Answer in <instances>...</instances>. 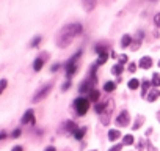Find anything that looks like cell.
I'll return each instance as SVG.
<instances>
[{"instance_id": "cell-34", "label": "cell", "mask_w": 160, "mask_h": 151, "mask_svg": "<svg viewBox=\"0 0 160 151\" xmlns=\"http://www.w3.org/2000/svg\"><path fill=\"white\" fill-rule=\"evenodd\" d=\"M46 151H55V148H53V146H47Z\"/></svg>"}, {"instance_id": "cell-27", "label": "cell", "mask_w": 160, "mask_h": 151, "mask_svg": "<svg viewBox=\"0 0 160 151\" xmlns=\"http://www.w3.org/2000/svg\"><path fill=\"white\" fill-rule=\"evenodd\" d=\"M19 135H21V129H16V131H13V134H11L13 138H16V137H19Z\"/></svg>"}, {"instance_id": "cell-1", "label": "cell", "mask_w": 160, "mask_h": 151, "mask_svg": "<svg viewBox=\"0 0 160 151\" xmlns=\"http://www.w3.org/2000/svg\"><path fill=\"white\" fill-rule=\"evenodd\" d=\"M82 30H83V27H82V24H78V22L64 25V27L60 30L58 36H57V46H58V47H68V46L74 41V38H75L77 35L82 33Z\"/></svg>"}, {"instance_id": "cell-25", "label": "cell", "mask_w": 160, "mask_h": 151, "mask_svg": "<svg viewBox=\"0 0 160 151\" xmlns=\"http://www.w3.org/2000/svg\"><path fill=\"white\" fill-rule=\"evenodd\" d=\"M94 109H96V112H98L99 115H101V113H104V104H96V107H94Z\"/></svg>"}, {"instance_id": "cell-9", "label": "cell", "mask_w": 160, "mask_h": 151, "mask_svg": "<svg viewBox=\"0 0 160 151\" xmlns=\"http://www.w3.org/2000/svg\"><path fill=\"white\" fill-rule=\"evenodd\" d=\"M158 96H160V90H158V88H152V90L149 91V95H148V101H149V102H154Z\"/></svg>"}, {"instance_id": "cell-5", "label": "cell", "mask_w": 160, "mask_h": 151, "mask_svg": "<svg viewBox=\"0 0 160 151\" xmlns=\"http://www.w3.org/2000/svg\"><path fill=\"white\" fill-rule=\"evenodd\" d=\"M129 121H130V117H129V113H127L126 110L121 112V113L118 115V118H116V124H118V126H127Z\"/></svg>"}, {"instance_id": "cell-12", "label": "cell", "mask_w": 160, "mask_h": 151, "mask_svg": "<svg viewBox=\"0 0 160 151\" xmlns=\"http://www.w3.org/2000/svg\"><path fill=\"white\" fill-rule=\"evenodd\" d=\"M99 96H101L99 90H91V91H90V96H88V99L96 102V101H99Z\"/></svg>"}, {"instance_id": "cell-7", "label": "cell", "mask_w": 160, "mask_h": 151, "mask_svg": "<svg viewBox=\"0 0 160 151\" xmlns=\"http://www.w3.org/2000/svg\"><path fill=\"white\" fill-rule=\"evenodd\" d=\"M82 3H83V8L88 13H91L96 8V5H98V0H82Z\"/></svg>"}, {"instance_id": "cell-3", "label": "cell", "mask_w": 160, "mask_h": 151, "mask_svg": "<svg viewBox=\"0 0 160 151\" xmlns=\"http://www.w3.org/2000/svg\"><path fill=\"white\" fill-rule=\"evenodd\" d=\"M50 90H52V84H47V85L41 87V88L35 93V96H33V102H39V101H42V99L50 93Z\"/></svg>"}, {"instance_id": "cell-10", "label": "cell", "mask_w": 160, "mask_h": 151, "mask_svg": "<svg viewBox=\"0 0 160 151\" xmlns=\"http://www.w3.org/2000/svg\"><path fill=\"white\" fill-rule=\"evenodd\" d=\"M119 137H121L119 131H116V129H110V131H108V138H110V142H115V140H118Z\"/></svg>"}, {"instance_id": "cell-21", "label": "cell", "mask_w": 160, "mask_h": 151, "mask_svg": "<svg viewBox=\"0 0 160 151\" xmlns=\"http://www.w3.org/2000/svg\"><path fill=\"white\" fill-rule=\"evenodd\" d=\"M149 85H152V84H149L148 81H144V82H143V90H141V96H146V93H148V88H149Z\"/></svg>"}, {"instance_id": "cell-15", "label": "cell", "mask_w": 160, "mask_h": 151, "mask_svg": "<svg viewBox=\"0 0 160 151\" xmlns=\"http://www.w3.org/2000/svg\"><path fill=\"white\" fill-rule=\"evenodd\" d=\"M130 43H132V36H130V35H124L122 39H121V47H126V46H129Z\"/></svg>"}, {"instance_id": "cell-31", "label": "cell", "mask_w": 160, "mask_h": 151, "mask_svg": "<svg viewBox=\"0 0 160 151\" xmlns=\"http://www.w3.org/2000/svg\"><path fill=\"white\" fill-rule=\"evenodd\" d=\"M69 85H71V84H69V82H66V84L63 85V90H68V88H69Z\"/></svg>"}, {"instance_id": "cell-33", "label": "cell", "mask_w": 160, "mask_h": 151, "mask_svg": "<svg viewBox=\"0 0 160 151\" xmlns=\"http://www.w3.org/2000/svg\"><path fill=\"white\" fill-rule=\"evenodd\" d=\"M58 68H60V65H53V66H52V71H57Z\"/></svg>"}, {"instance_id": "cell-19", "label": "cell", "mask_w": 160, "mask_h": 151, "mask_svg": "<svg viewBox=\"0 0 160 151\" xmlns=\"http://www.w3.org/2000/svg\"><path fill=\"white\" fill-rule=\"evenodd\" d=\"M144 121V117H138V120H135V123H133V126H132V129H138L140 126H141V123Z\"/></svg>"}, {"instance_id": "cell-24", "label": "cell", "mask_w": 160, "mask_h": 151, "mask_svg": "<svg viewBox=\"0 0 160 151\" xmlns=\"http://www.w3.org/2000/svg\"><path fill=\"white\" fill-rule=\"evenodd\" d=\"M39 43H41V36H35V39L30 43V46H32V47H36Z\"/></svg>"}, {"instance_id": "cell-16", "label": "cell", "mask_w": 160, "mask_h": 151, "mask_svg": "<svg viewBox=\"0 0 160 151\" xmlns=\"http://www.w3.org/2000/svg\"><path fill=\"white\" fill-rule=\"evenodd\" d=\"M127 85H129V88H130V90H137V88H140V82H138L137 79H130Z\"/></svg>"}, {"instance_id": "cell-26", "label": "cell", "mask_w": 160, "mask_h": 151, "mask_svg": "<svg viewBox=\"0 0 160 151\" xmlns=\"http://www.w3.org/2000/svg\"><path fill=\"white\" fill-rule=\"evenodd\" d=\"M154 24H155L157 27H160V13H157V14L154 16Z\"/></svg>"}, {"instance_id": "cell-20", "label": "cell", "mask_w": 160, "mask_h": 151, "mask_svg": "<svg viewBox=\"0 0 160 151\" xmlns=\"http://www.w3.org/2000/svg\"><path fill=\"white\" fill-rule=\"evenodd\" d=\"M151 84H152L155 88L160 87V76H158V74H154V77H152V82H151Z\"/></svg>"}, {"instance_id": "cell-36", "label": "cell", "mask_w": 160, "mask_h": 151, "mask_svg": "<svg viewBox=\"0 0 160 151\" xmlns=\"http://www.w3.org/2000/svg\"><path fill=\"white\" fill-rule=\"evenodd\" d=\"M158 66H160V61H158Z\"/></svg>"}, {"instance_id": "cell-22", "label": "cell", "mask_w": 160, "mask_h": 151, "mask_svg": "<svg viewBox=\"0 0 160 151\" xmlns=\"http://www.w3.org/2000/svg\"><path fill=\"white\" fill-rule=\"evenodd\" d=\"M122 143H124V145H132V143H133V137H132V135H124Z\"/></svg>"}, {"instance_id": "cell-18", "label": "cell", "mask_w": 160, "mask_h": 151, "mask_svg": "<svg viewBox=\"0 0 160 151\" xmlns=\"http://www.w3.org/2000/svg\"><path fill=\"white\" fill-rule=\"evenodd\" d=\"M104 88H105V91L110 93V91H113V90L116 88V84H115V82H107V84L104 85Z\"/></svg>"}, {"instance_id": "cell-35", "label": "cell", "mask_w": 160, "mask_h": 151, "mask_svg": "<svg viewBox=\"0 0 160 151\" xmlns=\"http://www.w3.org/2000/svg\"><path fill=\"white\" fill-rule=\"evenodd\" d=\"M151 2H157V0H151Z\"/></svg>"}, {"instance_id": "cell-14", "label": "cell", "mask_w": 160, "mask_h": 151, "mask_svg": "<svg viewBox=\"0 0 160 151\" xmlns=\"http://www.w3.org/2000/svg\"><path fill=\"white\" fill-rule=\"evenodd\" d=\"M42 66H44V60H42V58H36L35 63H33V69H35V71H41Z\"/></svg>"}, {"instance_id": "cell-29", "label": "cell", "mask_w": 160, "mask_h": 151, "mask_svg": "<svg viewBox=\"0 0 160 151\" xmlns=\"http://www.w3.org/2000/svg\"><path fill=\"white\" fill-rule=\"evenodd\" d=\"M119 149H121V145H115V146H113L110 151H119Z\"/></svg>"}, {"instance_id": "cell-30", "label": "cell", "mask_w": 160, "mask_h": 151, "mask_svg": "<svg viewBox=\"0 0 160 151\" xmlns=\"http://www.w3.org/2000/svg\"><path fill=\"white\" fill-rule=\"evenodd\" d=\"M129 71L133 72V71H135V65H130V66H129Z\"/></svg>"}, {"instance_id": "cell-13", "label": "cell", "mask_w": 160, "mask_h": 151, "mask_svg": "<svg viewBox=\"0 0 160 151\" xmlns=\"http://www.w3.org/2000/svg\"><path fill=\"white\" fill-rule=\"evenodd\" d=\"M85 132H87V128H82V129H77V131L74 132V137H75L77 140H82V138H83V135H85Z\"/></svg>"}, {"instance_id": "cell-4", "label": "cell", "mask_w": 160, "mask_h": 151, "mask_svg": "<svg viewBox=\"0 0 160 151\" xmlns=\"http://www.w3.org/2000/svg\"><path fill=\"white\" fill-rule=\"evenodd\" d=\"M80 57V52H77L75 57H72L68 63H66V76L68 77H72V74L77 71V58Z\"/></svg>"}, {"instance_id": "cell-8", "label": "cell", "mask_w": 160, "mask_h": 151, "mask_svg": "<svg viewBox=\"0 0 160 151\" xmlns=\"http://www.w3.org/2000/svg\"><path fill=\"white\" fill-rule=\"evenodd\" d=\"M151 66H152V58H151V57H143V58L140 60V68L149 69Z\"/></svg>"}, {"instance_id": "cell-28", "label": "cell", "mask_w": 160, "mask_h": 151, "mask_svg": "<svg viewBox=\"0 0 160 151\" xmlns=\"http://www.w3.org/2000/svg\"><path fill=\"white\" fill-rule=\"evenodd\" d=\"M124 61H127V57H126V55H121V57H119V65L124 66Z\"/></svg>"}, {"instance_id": "cell-2", "label": "cell", "mask_w": 160, "mask_h": 151, "mask_svg": "<svg viewBox=\"0 0 160 151\" xmlns=\"http://www.w3.org/2000/svg\"><path fill=\"white\" fill-rule=\"evenodd\" d=\"M74 106H75V110H77L78 115H85L88 112V107H90V99H87V98H77Z\"/></svg>"}, {"instance_id": "cell-32", "label": "cell", "mask_w": 160, "mask_h": 151, "mask_svg": "<svg viewBox=\"0 0 160 151\" xmlns=\"http://www.w3.org/2000/svg\"><path fill=\"white\" fill-rule=\"evenodd\" d=\"M13 151H22V146H14Z\"/></svg>"}, {"instance_id": "cell-23", "label": "cell", "mask_w": 160, "mask_h": 151, "mask_svg": "<svg viewBox=\"0 0 160 151\" xmlns=\"http://www.w3.org/2000/svg\"><path fill=\"white\" fill-rule=\"evenodd\" d=\"M7 85H8V81H7V79H2V81H0V95L3 93V90L7 88Z\"/></svg>"}, {"instance_id": "cell-17", "label": "cell", "mask_w": 160, "mask_h": 151, "mask_svg": "<svg viewBox=\"0 0 160 151\" xmlns=\"http://www.w3.org/2000/svg\"><path fill=\"white\" fill-rule=\"evenodd\" d=\"M112 72H113V74H116V76H119V74L122 72V65H119V63H118V65H115V66L112 68Z\"/></svg>"}, {"instance_id": "cell-6", "label": "cell", "mask_w": 160, "mask_h": 151, "mask_svg": "<svg viewBox=\"0 0 160 151\" xmlns=\"http://www.w3.org/2000/svg\"><path fill=\"white\" fill-rule=\"evenodd\" d=\"M21 123H22V124H27V123L35 124V113H33V110H27V112L24 113V117H22Z\"/></svg>"}, {"instance_id": "cell-11", "label": "cell", "mask_w": 160, "mask_h": 151, "mask_svg": "<svg viewBox=\"0 0 160 151\" xmlns=\"http://www.w3.org/2000/svg\"><path fill=\"white\" fill-rule=\"evenodd\" d=\"M80 93H85V91H91V81H85L82 85H80Z\"/></svg>"}]
</instances>
